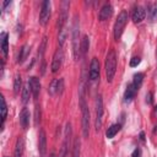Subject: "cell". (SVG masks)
Listing matches in <instances>:
<instances>
[{"label": "cell", "instance_id": "cell-39", "mask_svg": "<svg viewBox=\"0 0 157 157\" xmlns=\"http://www.w3.org/2000/svg\"><path fill=\"white\" fill-rule=\"evenodd\" d=\"M156 54H157V52H156Z\"/></svg>", "mask_w": 157, "mask_h": 157}, {"label": "cell", "instance_id": "cell-6", "mask_svg": "<svg viewBox=\"0 0 157 157\" xmlns=\"http://www.w3.org/2000/svg\"><path fill=\"white\" fill-rule=\"evenodd\" d=\"M50 1L45 0L42 2V7H40V13H39V25L40 26H47V23L49 22L50 18Z\"/></svg>", "mask_w": 157, "mask_h": 157}, {"label": "cell", "instance_id": "cell-24", "mask_svg": "<svg viewBox=\"0 0 157 157\" xmlns=\"http://www.w3.org/2000/svg\"><path fill=\"white\" fill-rule=\"evenodd\" d=\"M80 151H81V141L78 137L74 140V146H72V152L71 157H80Z\"/></svg>", "mask_w": 157, "mask_h": 157}, {"label": "cell", "instance_id": "cell-40", "mask_svg": "<svg viewBox=\"0 0 157 157\" xmlns=\"http://www.w3.org/2000/svg\"><path fill=\"white\" fill-rule=\"evenodd\" d=\"M59 157H60V156H59Z\"/></svg>", "mask_w": 157, "mask_h": 157}, {"label": "cell", "instance_id": "cell-29", "mask_svg": "<svg viewBox=\"0 0 157 157\" xmlns=\"http://www.w3.org/2000/svg\"><path fill=\"white\" fill-rule=\"evenodd\" d=\"M45 47H47V37H44V38H43L42 44H40V47H39V50H38V55H39L40 58H43V55H44Z\"/></svg>", "mask_w": 157, "mask_h": 157}, {"label": "cell", "instance_id": "cell-36", "mask_svg": "<svg viewBox=\"0 0 157 157\" xmlns=\"http://www.w3.org/2000/svg\"><path fill=\"white\" fill-rule=\"evenodd\" d=\"M155 115H156V117H157V105H156V107H155Z\"/></svg>", "mask_w": 157, "mask_h": 157}, {"label": "cell", "instance_id": "cell-8", "mask_svg": "<svg viewBox=\"0 0 157 157\" xmlns=\"http://www.w3.org/2000/svg\"><path fill=\"white\" fill-rule=\"evenodd\" d=\"M71 124L70 123H66V126H65V132H64V144H63V151H61V155L60 157H65L66 153H67V150H69V146H70V139H71Z\"/></svg>", "mask_w": 157, "mask_h": 157}, {"label": "cell", "instance_id": "cell-28", "mask_svg": "<svg viewBox=\"0 0 157 157\" xmlns=\"http://www.w3.org/2000/svg\"><path fill=\"white\" fill-rule=\"evenodd\" d=\"M40 123V107L37 104L34 108V125L38 126Z\"/></svg>", "mask_w": 157, "mask_h": 157}, {"label": "cell", "instance_id": "cell-2", "mask_svg": "<svg viewBox=\"0 0 157 157\" xmlns=\"http://www.w3.org/2000/svg\"><path fill=\"white\" fill-rule=\"evenodd\" d=\"M80 104H81V112H82V119H81L82 135L85 139H87L90 135V110H88V107L86 105L83 94H80Z\"/></svg>", "mask_w": 157, "mask_h": 157}, {"label": "cell", "instance_id": "cell-30", "mask_svg": "<svg viewBox=\"0 0 157 157\" xmlns=\"http://www.w3.org/2000/svg\"><path fill=\"white\" fill-rule=\"evenodd\" d=\"M140 63H141V59H140L139 56H134V58L130 60V66H131V67H135V66H137Z\"/></svg>", "mask_w": 157, "mask_h": 157}, {"label": "cell", "instance_id": "cell-27", "mask_svg": "<svg viewBox=\"0 0 157 157\" xmlns=\"http://www.w3.org/2000/svg\"><path fill=\"white\" fill-rule=\"evenodd\" d=\"M148 12H150V21L151 22L156 21L157 20V2H155L152 5V7L148 10Z\"/></svg>", "mask_w": 157, "mask_h": 157}, {"label": "cell", "instance_id": "cell-38", "mask_svg": "<svg viewBox=\"0 0 157 157\" xmlns=\"http://www.w3.org/2000/svg\"><path fill=\"white\" fill-rule=\"evenodd\" d=\"M5 157H9V156H5Z\"/></svg>", "mask_w": 157, "mask_h": 157}, {"label": "cell", "instance_id": "cell-33", "mask_svg": "<svg viewBox=\"0 0 157 157\" xmlns=\"http://www.w3.org/2000/svg\"><path fill=\"white\" fill-rule=\"evenodd\" d=\"M40 72H42V75L45 72V61H43V63H42V66H40Z\"/></svg>", "mask_w": 157, "mask_h": 157}, {"label": "cell", "instance_id": "cell-19", "mask_svg": "<svg viewBox=\"0 0 157 157\" xmlns=\"http://www.w3.org/2000/svg\"><path fill=\"white\" fill-rule=\"evenodd\" d=\"M59 82H60V78H54L50 82V85L48 87V93L50 96H55L56 93H59Z\"/></svg>", "mask_w": 157, "mask_h": 157}, {"label": "cell", "instance_id": "cell-15", "mask_svg": "<svg viewBox=\"0 0 157 157\" xmlns=\"http://www.w3.org/2000/svg\"><path fill=\"white\" fill-rule=\"evenodd\" d=\"M136 91H137V90H136V88L132 86V83H129V85L126 86L125 92H124V102H125V103L131 102V101H132V98L135 97Z\"/></svg>", "mask_w": 157, "mask_h": 157}, {"label": "cell", "instance_id": "cell-25", "mask_svg": "<svg viewBox=\"0 0 157 157\" xmlns=\"http://www.w3.org/2000/svg\"><path fill=\"white\" fill-rule=\"evenodd\" d=\"M31 87H29V83H26L23 87H22V103L26 104L28 101H29V94H31Z\"/></svg>", "mask_w": 157, "mask_h": 157}, {"label": "cell", "instance_id": "cell-3", "mask_svg": "<svg viewBox=\"0 0 157 157\" xmlns=\"http://www.w3.org/2000/svg\"><path fill=\"white\" fill-rule=\"evenodd\" d=\"M128 20H129V13L126 10H121L120 13L118 15V18L114 23V28H113V33H114V39L118 40L120 39L123 32H124V28L128 23Z\"/></svg>", "mask_w": 157, "mask_h": 157}, {"label": "cell", "instance_id": "cell-16", "mask_svg": "<svg viewBox=\"0 0 157 157\" xmlns=\"http://www.w3.org/2000/svg\"><path fill=\"white\" fill-rule=\"evenodd\" d=\"M29 52H31L29 45H28V44H23V45L21 47V49H20V53H18V56H17V63H18V64H22V63L27 59Z\"/></svg>", "mask_w": 157, "mask_h": 157}, {"label": "cell", "instance_id": "cell-18", "mask_svg": "<svg viewBox=\"0 0 157 157\" xmlns=\"http://www.w3.org/2000/svg\"><path fill=\"white\" fill-rule=\"evenodd\" d=\"M1 50H2L4 58H7V53H9V39H7V33H5V32L1 33Z\"/></svg>", "mask_w": 157, "mask_h": 157}, {"label": "cell", "instance_id": "cell-5", "mask_svg": "<svg viewBox=\"0 0 157 157\" xmlns=\"http://www.w3.org/2000/svg\"><path fill=\"white\" fill-rule=\"evenodd\" d=\"M103 123V99L102 96L98 94L96 99V118H94V129L96 131H99Z\"/></svg>", "mask_w": 157, "mask_h": 157}, {"label": "cell", "instance_id": "cell-7", "mask_svg": "<svg viewBox=\"0 0 157 157\" xmlns=\"http://www.w3.org/2000/svg\"><path fill=\"white\" fill-rule=\"evenodd\" d=\"M63 59H64V52L61 48H58L53 55V60H52V64H50V70L52 72H56L60 67H61V64H63Z\"/></svg>", "mask_w": 157, "mask_h": 157}, {"label": "cell", "instance_id": "cell-4", "mask_svg": "<svg viewBox=\"0 0 157 157\" xmlns=\"http://www.w3.org/2000/svg\"><path fill=\"white\" fill-rule=\"evenodd\" d=\"M78 36H80V29H78V17L75 15L74 17V25H72V53L75 60H78L80 58V43L78 42Z\"/></svg>", "mask_w": 157, "mask_h": 157}, {"label": "cell", "instance_id": "cell-14", "mask_svg": "<svg viewBox=\"0 0 157 157\" xmlns=\"http://www.w3.org/2000/svg\"><path fill=\"white\" fill-rule=\"evenodd\" d=\"M20 124L26 130L29 125V110L27 108H23L20 113Z\"/></svg>", "mask_w": 157, "mask_h": 157}, {"label": "cell", "instance_id": "cell-10", "mask_svg": "<svg viewBox=\"0 0 157 157\" xmlns=\"http://www.w3.org/2000/svg\"><path fill=\"white\" fill-rule=\"evenodd\" d=\"M28 83H29V87H31V92H32L33 98L37 99L38 96H39V92H40V82H39V78L36 77V76H31L28 78Z\"/></svg>", "mask_w": 157, "mask_h": 157}, {"label": "cell", "instance_id": "cell-13", "mask_svg": "<svg viewBox=\"0 0 157 157\" xmlns=\"http://www.w3.org/2000/svg\"><path fill=\"white\" fill-rule=\"evenodd\" d=\"M145 16H146V11L142 6H136L134 10H132V13H131V18L134 21V23H140L145 20Z\"/></svg>", "mask_w": 157, "mask_h": 157}, {"label": "cell", "instance_id": "cell-21", "mask_svg": "<svg viewBox=\"0 0 157 157\" xmlns=\"http://www.w3.org/2000/svg\"><path fill=\"white\" fill-rule=\"evenodd\" d=\"M22 153H23V139L22 137H18L17 141H16L13 157H22Z\"/></svg>", "mask_w": 157, "mask_h": 157}, {"label": "cell", "instance_id": "cell-9", "mask_svg": "<svg viewBox=\"0 0 157 157\" xmlns=\"http://www.w3.org/2000/svg\"><path fill=\"white\" fill-rule=\"evenodd\" d=\"M38 151H39L40 157H45V153H47V135H45V131L43 129L39 130V135H38Z\"/></svg>", "mask_w": 157, "mask_h": 157}, {"label": "cell", "instance_id": "cell-32", "mask_svg": "<svg viewBox=\"0 0 157 157\" xmlns=\"http://www.w3.org/2000/svg\"><path fill=\"white\" fill-rule=\"evenodd\" d=\"M131 157H140V150L139 148H135L134 152H132V155H131Z\"/></svg>", "mask_w": 157, "mask_h": 157}, {"label": "cell", "instance_id": "cell-11", "mask_svg": "<svg viewBox=\"0 0 157 157\" xmlns=\"http://www.w3.org/2000/svg\"><path fill=\"white\" fill-rule=\"evenodd\" d=\"M90 78L92 81H96L99 78V61L97 58H93L90 64Z\"/></svg>", "mask_w": 157, "mask_h": 157}, {"label": "cell", "instance_id": "cell-34", "mask_svg": "<svg viewBox=\"0 0 157 157\" xmlns=\"http://www.w3.org/2000/svg\"><path fill=\"white\" fill-rule=\"evenodd\" d=\"M9 5H11V1H4L2 2V10H5L6 6H9Z\"/></svg>", "mask_w": 157, "mask_h": 157}, {"label": "cell", "instance_id": "cell-20", "mask_svg": "<svg viewBox=\"0 0 157 157\" xmlns=\"http://www.w3.org/2000/svg\"><path fill=\"white\" fill-rule=\"evenodd\" d=\"M6 117H7V105H6V101H5L4 96H1V130L4 129Z\"/></svg>", "mask_w": 157, "mask_h": 157}, {"label": "cell", "instance_id": "cell-26", "mask_svg": "<svg viewBox=\"0 0 157 157\" xmlns=\"http://www.w3.org/2000/svg\"><path fill=\"white\" fill-rule=\"evenodd\" d=\"M22 87V78H21V75L20 74H16L15 76V80H13V93L17 94L20 92V88Z\"/></svg>", "mask_w": 157, "mask_h": 157}, {"label": "cell", "instance_id": "cell-23", "mask_svg": "<svg viewBox=\"0 0 157 157\" xmlns=\"http://www.w3.org/2000/svg\"><path fill=\"white\" fill-rule=\"evenodd\" d=\"M119 130H120V124H113V125H110V126L107 129L105 135H107L108 139H113V137L118 134Z\"/></svg>", "mask_w": 157, "mask_h": 157}, {"label": "cell", "instance_id": "cell-12", "mask_svg": "<svg viewBox=\"0 0 157 157\" xmlns=\"http://www.w3.org/2000/svg\"><path fill=\"white\" fill-rule=\"evenodd\" d=\"M112 15H113V6H112L109 2H105V4L102 6V9L99 10L98 18H99V21H105V20H108Z\"/></svg>", "mask_w": 157, "mask_h": 157}, {"label": "cell", "instance_id": "cell-35", "mask_svg": "<svg viewBox=\"0 0 157 157\" xmlns=\"http://www.w3.org/2000/svg\"><path fill=\"white\" fill-rule=\"evenodd\" d=\"M140 140H141V141L145 140V134H144V132H140Z\"/></svg>", "mask_w": 157, "mask_h": 157}, {"label": "cell", "instance_id": "cell-1", "mask_svg": "<svg viewBox=\"0 0 157 157\" xmlns=\"http://www.w3.org/2000/svg\"><path fill=\"white\" fill-rule=\"evenodd\" d=\"M104 70H105V76L107 81L112 82L117 71V53L114 49H110L105 56V63H104Z\"/></svg>", "mask_w": 157, "mask_h": 157}, {"label": "cell", "instance_id": "cell-17", "mask_svg": "<svg viewBox=\"0 0 157 157\" xmlns=\"http://www.w3.org/2000/svg\"><path fill=\"white\" fill-rule=\"evenodd\" d=\"M88 47H90V39L87 36H83L81 39V43H80V55L81 56L86 55V53L88 52Z\"/></svg>", "mask_w": 157, "mask_h": 157}, {"label": "cell", "instance_id": "cell-22", "mask_svg": "<svg viewBox=\"0 0 157 157\" xmlns=\"http://www.w3.org/2000/svg\"><path fill=\"white\" fill-rule=\"evenodd\" d=\"M142 81H144V74L142 72H136L134 76H132V86L136 88V90H139L140 87H141V85H142Z\"/></svg>", "mask_w": 157, "mask_h": 157}, {"label": "cell", "instance_id": "cell-31", "mask_svg": "<svg viewBox=\"0 0 157 157\" xmlns=\"http://www.w3.org/2000/svg\"><path fill=\"white\" fill-rule=\"evenodd\" d=\"M146 102H147V104H152V92H147V94H146Z\"/></svg>", "mask_w": 157, "mask_h": 157}, {"label": "cell", "instance_id": "cell-37", "mask_svg": "<svg viewBox=\"0 0 157 157\" xmlns=\"http://www.w3.org/2000/svg\"><path fill=\"white\" fill-rule=\"evenodd\" d=\"M50 157H55V153H54V152H53V153H52V155H50Z\"/></svg>", "mask_w": 157, "mask_h": 157}]
</instances>
